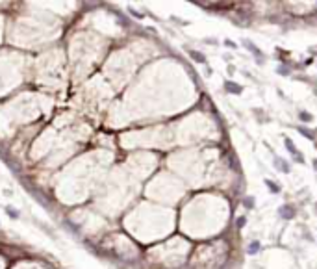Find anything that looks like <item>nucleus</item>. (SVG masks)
Wrapping results in <instances>:
<instances>
[{"mask_svg": "<svg viewBox=\"0 0 317 269\" xmlns=\"http://www.w3.org/2000/svg\"><path fill=\"white\" fill-rule=\"evenodd\" d=\"M243 206H245L247 210H252V208H254V197H245V199H243Z\"/></svg>", "mask_w": 317, "mask_h": 269, "instance_id": "nucleus-11", "label": "nucleus"}, {"mask_svg": "<svg viewBox=\"0 0 317 269\" xmlns=\"http://www.w3.org/2000/svg\"><path fill=\"white\" fill-rule=\"evenodd\" d=\"M314 169H315V171H317V158H315V160H314Z\"/></svg>", "mask_w": 317, "mask_h": 269, "instance_id": "nucleus-14", "label": "nucleus"}, {"mask_svg": "<svg viewBox=\"0 0 317 269\" xmlns=\"http://www.w3.org/2000/svg\"><path fill=\"white\" fill-rule=\"evenodd\" d=\"M273 165H275L280 173H289V163H288L284 158H280V156H275V158H273Z\"/></svg>", "mask_w": 317, "mask_h": 269, "instance_id": "nucleus-3", "label": "nucleus"}, {"mask_svg": "<svg viewBox=\"0 0 317 269\" xmlns=\"http://www.w3.org/2000/svg\"><path fill=\"white\" fill-rule=\"evenodd\" d=\"M284 145H286V149H288V150H289V152L295 156V162H299V163H302V162H304V158L301 156V150L295 147V143H293L289 137H286V139H284Z\"/></svg>", "mask_w": 317, "mask_h": 269, "instance_id": "nucleus-1", "label": "nucleus"}, {"mask_svg": "<svg viewBox=\"0 0 317 269\" xmlns=\"http://www.w3.org/2000/svg\"><path fill=\"white\" fill-rule=\"evenodd\" d=\"M225 45H226V46H232V48H234V46H236V43H232V41H230V39H226V41H225Z\"/></svg>", "mask_w": 317, "mask_h": 269, "instance_id": "nucleus-13", "label": "nucleus"}, {"mask_svg": "<svg viewBox=\"0 0 317 269\" xmlns=\"http://www.w3.org/2000/svg\"><path fill=\"white\" fill-rule=\"evenodd\" d=\"M243 45H245V46H247V48H249V50H251V52H252L254 56H262V50H260V48H258V46H256L254 43H251V41H245Z\"/></svg>", "mask_w": 317, "mask_h": 269, "instance_id": "nucleus-7", "label": "nucleus"}, {"mask_svg": "<svg viewBox=\"0 0 317 269\" xmlns=\"http://www.w3.org/2000/svg\"><path fill=\"white\" fill-rule=\"evenodd\" d=\"M265 184H267V188H269V191H271V193H280V186H278L276 182H273V180L265 178Z\"/></svg>", "mask_w": 317, "mask_h": 269, "instance_id": "nucleus-8", "label": "nucleus"}, {"mask_svg": "<svg viewBox=\"0 0 317 269\" xmlns=\"http://www.w3.org/2000/svg\"><path fill=\"white\" fill-rule=\"evenodd\" d=\"M297 130H299V132H301V134H302V136H304V137H308V139H310V141H314V139H315V134H314V132H312V130H308V128H306V126H299V128H297Z\"/></svg>", "mask_w": 317, "mask_h": 269, "instance_id": "nucleus-6", "label": "nucleus"}, {"mask_svg": "<svg viewBox=\"0 0 317 269\" xmlns=\"http://www.w3.org/2000/svg\"><path fill=\"white\" fill-rule=\"evenodd\" d=\"M225 89L230 91V93H234V95H241V93H243V87L238 85V84H234V82H226V84H225Z\"/></svg>", "mask_w": 317, "mask_h": 269, "instance_id": "nucleus-4", "label": "nucleus"}, {"mask_svg": "<svg viewBox=\"0 0 317 269\" xmlns=\"http://www.w3.org/2000/svg\"><path fill=\"white\" fill-rule=\"evenodd\" d=\"M236 225H238V228H243V227H245V225H247V217H245V215H243V217H239V219H238V223H236Z\"/></svg>", "mask_w": 317, "mask_h": 269, "instance_id": "nucleus-12", "label": "nucleus"}, {"mask_svg": "<svg viewBox=\"0 0 317 269\" xmlns=\"http://www.w3.org/2000/svg\"><path fill=\"white\" fill-rule=\"evenodd\" d=\"M295 208L293 206H289V204H282L280 208H278V215L282 217V219H293L295 217Z\"/></svg>", "mask_w": 317, "mask_h": 269, "instance_id": "nucleus-2", "label": "nucleus"}, {"mask_svg": "<svg viewBox=\"0 0 317 269\" xmlns=\"http://www.w3.org/2000/svg\"><path fill=\"white\" fill-rule=\"evenodd\" d=\"M299 119L304 121V123H312V121H314V115L308 113V111H301V113H299Z\"/></svg>", "mask_w": 317, "mask_h": 269, "instance_id": "nucleus-10", "label": "nucleus"}, {"mask_svg": "<svg viewBox=\"0 0 317 269\" xmlns=\"http://www.w3.org/2000/svg\"><path fill=\"white\" fill-rule=\"evenodd\" d=\"M189 56H191L197 63H204V61H206V58H204L200 52H197V50H189Z\"/></svg>", "mask_w": 317, "mask_h": 269, "instance_id": "nucleus-9", "label": "nucleus"}, {"mask_svg": "<svg viewBox=\"0 0 317 269\" xmlns=\"http://www.w3.org/2000/svg\"><path fill=\"white\" fill-rule=\"evenodd\" d=\"M260 251H262V243L260 241H251L249 247H247V253L249 254H258Z\"/></svg>", "mask_w": 317, "mask_h": 269, "instance_id": "nucleus-5", "label": "nucleus"}]
</instances>
